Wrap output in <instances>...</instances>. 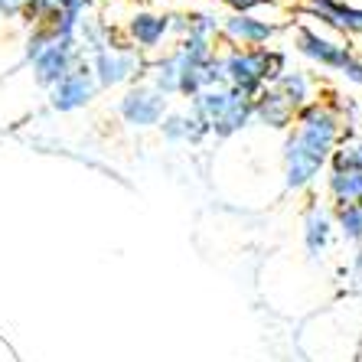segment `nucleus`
Masks as SVG:
<instances>
[{
	"label": "nucleus",
	"instance_id": "39448f33",
	"mask_svg": "<svg viewBox=\"0 0 362 362\" xmlns=\"http://www.w3.org/2000/svg\"><path fill=\"white\" fill-rule=\"evenodd\" d=\"M167 111H170V98H163L151 82L127 85L124 95L118 98V118L124 121L127 127H137V131L157 127Z\"/></svg>",
	"mask_w": 362,
	"mask_h": 362
},
{
	"label": "nucleus",
	"instance_id": "ddd939ff",
	"mask_svg": "<svg viewBox=\"0 0 362 362\" xmlns=\"http://www.w3.org/2000/svg\"><path fill=\"white\" fill-rule=\"evenodd\" d=\"M157 131H160V137L167 144H189V147H199L202 141H209L212 137L209 127L202 124L189 108H183V111L170 108L167 115H163V121L157 124Z\"/></svg>",
	"mask_w": 362,
	"mask_h": 362
},
{
	"label": "nucleus",
	"instance_id": "f8f14e48",
	"mask_svg": "<svg viewBox=\"0 0 362 362\" xmlns=\"http://www.w3.org/2000/svg\"><path fill=\"white\" fill-rule=\"evenodd\" d=\"M303 10L327 23L329 30H337L343 36H362V7H353L346 0H307Z\"/></svg>",
	"mask_w": 362,
	"mask_h": 362
},
{
	"label": "nucleus",
	"instance_id": "1a4fd4ad",
	"mask_svg": "<svg viewBox=\"0 0 362 362\" xmlns=\"http://www.w3.org/2000/svg\"><path fill=\"white\" fill-rule=\"evenodd\" d=\"M82 59L85 56L78 52L76 42H49V46H46L33 62H26V66H30L33 85H40V88L49 92L52 85L59 82V78H66L69 72L76 69V62H82Z\"/></svg>",
	"mask_w": 362,
	"mask_h": 362
},
{
	"label": "nucleus",
	"instance_id": "a211bd4d",
	"mask_svg": "<svg viewBox=\"0 0 362 362\" xmlns=\"http://www.w3.org/2000/svg\"><path fill=\"white\" fill-rule=\"evenodd\" d=\"M327 170H362V134L359 131H343L339 144L329 153Z\"/></svg>",
	"mask_w": 362,
	"mask_h": 362
},
{
	"label": "nucleus",
	"instance_id": "412c9836",
	"mask_svg": "<svg viewBox=\"0 0 362 362\" xmlns=\"http://www.w3.org/2000/svg\"><path fill=\"white\" fill-rule=\"evenodd\" d=\"M49 42H52V36L46 33L42 26H33V30H30V36H26V42H23V62H33L36 56L49 46Z\"/></svg>",
	"mask_w": 362,
	"mask_h": 362
},
{
	"label": "nucleus",
	"instance_id": "5701e85b",
	"mask_svg": "<svg viewBox=\"0 0 362 362\" xmlns=\"http://www.w3.org/2000/svg\"><path fill=\"white\" fill-rule=\"evenodd\" d=\"M339 76H343L349 85H362V56H359V52H353V56H349V62L339 69Z\"/></svg>",
	"mask_w": 362,
	"mask_h": 362
},
{
	"label": "nucleus",
	"instance_id": "0eeeda50",
	"mask_svg": "<svg viewBox=\"0 0 362 362\" xmlns=\"http://www.w3.org/2000/svg\"><path fill=\"white\" fill-rule=\"evenodd\" d=\"M294 46L307 62L320 69H329V72H339V69L349 62L353 56V46L349 42H339L333 36H323L320 30H313V26H297L294 30Z\"/></svg>",
	"mask_w": 362,
	"mask_h": 362
},
{
	"label": "nucleus",
	"instance_id": "6e6552de",
	"mask_svg": "<svg viewBox=\"0 0 362 362\" xmlns=\"http://www.w3.org/2000/svg\"><path fill=\"white\" fill-rule=\"evenodd\" d=\"M281 33V23L262 20L255 13H228L219 23V40H226L235 49H262Z\"/></svg>",
	"mask_w": 362,
	"mask_h": 362
},
{
	"label": "nucleus",
	"instance_id": "dca6fc26",
	"mask_svg": "<svg viewBox=\"0 0 362 362\" xmlns=\"http://www.w3.org/2000/svg\"><path fill=\"white\" fill-rule=\"evenodd\" d=\"M327 196L333 206H362V170H327Z\"/></svg>",
	"mask_w": 362,
	"mask_h": 362
},
{
	"label": "nucleus",
	"instance_id": "423d86ee",
	"mask_svg": "<svg viewBox=\"0 0 362 362\" xmlns=\"http://www.w3.org/2000/svg\"><path fill=\"white\" fill-rule=\"evenodd\" d=\"M46 98H49V108L59 111V115H72V111L88 108V105L98 98V85H95V78H92L88 59L76 62V69L52 85L49 92H46Z\"/></svg>",
	"mask_w": 362,
	"mask_h": 362
},
{
	"label": "nucleus",
	"instance_id": "7ed1b4c3",
	"mask_svg": "<svg viewBox=\"0 0 362 362\" xmlns=\"http://www.w3.org/2000/svg\"><path fill=\"white\" fill-rule=\"evenodd\" d=\"M222 62H226V85L242 92L245 98H255L287 69L284 52L268 49V46H262V49H235V46H228L222 52Z\"/></svg>",
	"mask_w": 362,
	"mask_h": 362
},
{
	"label": "nucleus",
	"instance_id": "9b49d317",
	"mask_svg": "<svg viewBox=\"0 0 362 362\" xmlns=\"http://www.w3.org/2000/svg\"><path fill=\"white\" fill-rule=\"evenodd\" d=\"M303 252L310 262H323L329 252V242L337 235V228H333V212L320 202H310L307 212H303Z\"/></svg>",
	"mask_w": 362,
	"mask_h": 362
},
{
	"label": "nucleus",
	"instance_id": "20e7f679",
	"mask_svg": "<svg viewBox=\"0 0 362 362\" xmlns=\"http://www.w3.org/2000/svg\"><path fill=\"white\" fill-rule=\"evenodd\" d=\"M92 78L98 85V92H111V88H127L134 82H144L147 76V56L131 49L127 42H111L108 49H101L98 56L88 59Z\"/></svg>",
	"mask_w": 362,
	"mask_h": 362
},
{
	"label": "nucleus",
	"instance_id": "f03ea898",
	"mask_svg": "<svg viewBox=\"0 0 362 362\" xmlns=\"http://www.w3.org/2000/svg\"><path fill=\"white\" fill-rule=\"evenodd\" d=\"M189 111L202 124L209 127L212 137L228 141V137L242 134L252 124V98H245L242 92L219 85V88H202L199 95L189 98Z\"/></svg>",
	"mask_w": 362,
	"mask_h": 362
},
{
	"label": "nucleus",
	"instance_id": "2eb2a0df",
	"mask_svg": "<svg viewBox=\"0 0 362 362\" xmlns=\"http://www.w3.org/2000/svg\"><path fill=\"white\" fill-rule=\"evenodd\" d=\"M271 88H274V92H278L294 111H300L303 105L317 101V78H313L310 72H303V69H291V66H287L284 72L271 82Z\"/></svg>",
	"mask_w": 362,
	"mask_h": 362
},
{
	"label": "nucleus",
	"instance_id": "6ab92c4d",
	"mask_svg": "<svg viewBox=\"0 0 362 362\" xmlns=\"http://www.w3.org/2000/svg\"><path fill=\"white\" fill-rule=\"evenodd\" d=\"M333 228L346 245H362V206H333Z\"/></svg>",
	"mask_w": 362,
	"mask_h": 362
},
{
	"label": "nucleus",
	"instance_id": "f257e3e1",
	"mask_svg": "<svg viewBox=\"0 0 362 362\" xmlns=\"http://www.w3.org/2000/svg\"><path fill=\"white\" fill-rule=\"evenodd\" d=\"M339 137H343V115L337 105L317 98L294 111V124L284 134V147H281L287 193H303L320 180Z\"/></svg>",
	"mask_w": 362,
	"mask_h": 362
},
{
	"label": "nucleus",
	"instance_id": "9d476101",
	"mask_svg": "<svg viewBox=\"0 0 362 362\" xmlns=\"http://www.w3.org/2000/svg\"><path fill=\"white\" fill-rule=\"evenodd\" d=\"M127 46L137 49L141 56L147 52H160L163 42L170 40V13H157V10H134L124 23Z\"/></svg>",
	"mask_w": 362,
	"mask_h": 362
},
{
	"label": "nucleus",
	"instance_id": "4468645a",
	"mask_svg": "<svg viewBox=\"0 0 362 362\" xmlns=\"http://www.w3.org/2000/svg\"><path fill=\"white\" fill-rule=\"evenodd\" d=\"M252 124H262L268 131H284L287 134L291 124H294V108L268 85V88H262L252 98Z\"/></svg>",
	"mask_w": 362,
	"mask_h": 362
},
{
	"label": "nucleus",
	"instance_id": "f3484780",
	"mask_svg": "<svg viewBox=\"0 0 362 362\" xmlns=\"http://www.w3.org/2000/svg\"><path fill=\"white\" fill-rule=\"evenodd\" d=\"M111 42H115V36H111L108 20L95 17V13H85L82 26H78V33H76V46L85 59H92V56H98L101 49H108Z\"/></svg>",
	"mask_w": 362,
	"mask_h": 362
},
{
	"label": "nucleus",
	"instance_id": "4be33fe9",
	"mask_svg": "<svg viewBox=\"0 0 362 362\" xmlns=\"http://www.w3.org/2000/svg\"><path fill=\"white\" fill-rule=\"evenodd\" d=\"M222 7H228L232 13H255L262 7H278V0H219Z\"/></svg>",
	"mask_w": 362,
	"mask_h": 362
},
{
	"label": "nucleus",
	"instance_id": "b1692460",
	"mask_svg": "<svg viewBox=\"0 0 362 362\" xmlns=\"http://www.w3.org/2000/svg\"><path fill=\"white\" fill-rule=\"evenodd\" d=\"M0 17H7V10H4V0H0Z\"/></svg>",
	"mask_w": 362,
	"mask_h": 362
},
{
	"label": "nucleus",
	"instance_id": "393cba45",
	"mask_svg": "<svg viewBox=\"0 0 362 362\" xmlns=\"http://www.w3.org/2000/svg\"><path fill=\"white\" fill-rule=\"evenodd\" d=\"M101 4H115V0H101Z\"/></svg>",
	"mask_w": 362,
	"mask_h": 362
},
{
	"label": "nucleus",
	"instance_id": "aec40b11",
	"mask_svg": "<svg viewBox=\"0 0 362 362\" xmlns=\"http://www.w3.org/2000/svg\"><path fill=\"white\" fill-rule=\"evenodd\" d=\"M183 20H186L183 36H206V40H216V36H219L222 17L212 13V10H189V13H183Z\"/></svg>",
	"mask_w": 362,
	"mask_h": 362
}]
</instances>
